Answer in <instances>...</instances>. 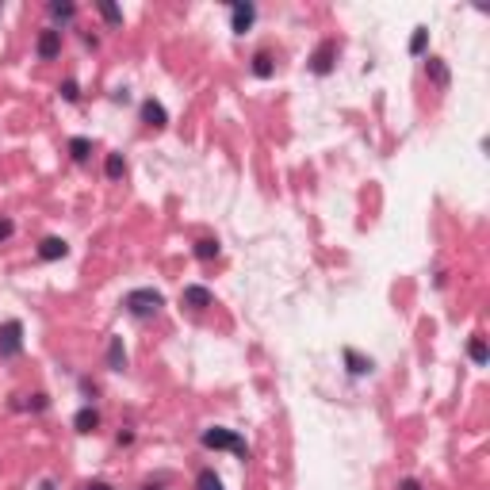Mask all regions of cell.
<instances>
[{
	"label": "cell",
	"instance_id": "ffe728a7",
	"mask_svg": "<svg viewBox=\"0 0 490 490\" xmlns=\"http://www.w3.org/2000/svg\"><path fill=\"white\" fill-rule=\"evenodd\" d=\"M196 490H226V487H223V479H218L211 467H203V471L196 475Z\"/></svg>",
	"mask_w": 490,
	"mask_h": 490
},
{
	"label": "cell",
	"instance_id": "7a4b0ae2",
	"mask_svg": "<svg viewBox=\"0 0 490 490\" xmlns=\"http://www.w3.org/2000/svg\"><path fill=\"white\" fill-rule=\"evenodd\" d=\"M200 444L211 452H234L238 460H249V444L238 437L234 429H223V425H211V429L200 433Z\"/></svg>",
	"mask_w": 490,
	"mask_h": 490
},
{
	"label": "cell",
	"instance_id": "8992f818",
	"mask_svg": "<svg viewBox=\"0 0 490 490\" xmlns=\"http://www.w3.org/2000/svg\"><path fill=\"white\" fill-rule=\"evenodd\" d=\"M35 54H39V62H54V58H58V54H62V27H46V31H39Z\"/></svg>",
	"mask_w": 490,
	"mask_h": 490
},
{
	"label": "cell",
	"instance_id": "52a82bcc",
	"mask_svg": "<svg viewBox=\"0 0 490 490\" xmlns=\"http://www.w3.org/2000/svg\"><path fill=\"white\" fill-rule=\"evenodd\" d=\"M138 115H142V123L150 126V131H161V126H169V111H165V104L161 100H142V108H138Z\"/></svg>",
	"mask_w": 490,
	"mask_h": 490
},
{
	"label": "cell",
	"instance_id": "4dcf8cb0",
	"mask_svg": "<svg viewBox=\"0 0 490 490\" xmlns=\"http://www.w3.org/2000/svg\"><path fill=\"white\" fill-rule=\"evenodd\" d=\"M42 490H54V482H50V479H46V482H42Z\"/></svg>",
	"mask_w": 490,
	"mask_h": 490
},
{
	"label": "cell",
	"instance_id": "ac0fdd59",
	"mask_svg": "<svg viewBox=\"0 0 490 490\" xmlns=\"http://www.w3.org/2000/svg\"><path fill=\"white\" fill-rule=\"evenodd\" d=\"M46 12H50L54 23H69V19L77 16V4H69V0H50V8Z\"/></svg>",
	"mask_w": 490,
	"mask_h": 490
},
{
	"label": "cell",
	"instance_id": "d6986e66",
	"mask_svg": "<svg viewBox=\"0 0 490 490\" xmlns=\"http://www.w3.org/2000/svg\"><path fill=\"white\" fill-rule=\"evenodd\" d=\"M88 153H92V142L88 138H69V158H73L77 165H84V161H88Z\"/></svg>",
	"mask_w": 490,
	"mask_h": 490
},
{
	"label": "cell",
	"instance_id": "9a60e30c",
	"mask_svg": "<svg viewBox=\"0 0 490 490\" xmlns=\"http://www.w3.org/2000/svg\"><path fill=\"white\" fill-rule=\"evenodd\" d=\"M253 77H261V81H268V77H272L276 73V62H272V54H268V50H257V54H253Z\"/></svg>",
	"mask_w": 490,
	"mask_h": 490
},
{
	"label": "cell",
	"instance_id": "2e32d148",
	"mask_svg": "<svg viewBox=\"0 0 490 490\" xmlns=\"http://www.w3.org/2000/svg\"><path fill=\"white\" fill-rule=\"evenodd\" d=\"M467 357H471V364H479V368H487L490 364V349H487V341L475 333L471 341H467Z\"/></svg>",
	"mask_w": 490,
	"mask_h": 490
},
{
	"label": "cell",
	"instance_id": "83f0119b",
	"mask_svg": "<svg viewBox=\"0 0 490 490\" xmlns=\"http://www.w3.org/2000/svg\"><path fill=\"white\" fill-rule=\"evenodd\" d=\"M111 100H115V104H126V100H131V92H126V88H115V92H111Z\"/></svg>",
	"mask_w": 490,
	"mask_h": 490
},
{
	"label": "cell",
	"instance_id": "8fae6325",
	"mask_svg": "<svg viewBox=\"0 0 490 490\" xmlns=\"http://www.w3.org/2000/svg\"><path fill=\"white\" fill-rule=\"evenodd\" d=\"M73 429L77 433H96V429H100V410H96V406H81L73 414Z\"/></svg>",
	"mask_w": 490,
	"mask_h": 490
},
{
	"label": "cell",
	"instance_id": "5bb4252c",
	"mask_svg": "<svg viewBox=\"0 0 490 490\" xmlns=\"http://www.w3.org/2000/svg\"><path fill=\"white\" fill-rule=\"evenodd\" d=\"M108 368H111V372H126V349H123V337H111V341H108Z\"/></svg>",
	"mask_w": 490,
	"mask_h": 490
},
{
	"label": "cell",
	"instance_id": "f546056e",
	"mask_svg": "<svg viewBox=\"0 0 490 490\" xmlns=\"http://www.w3.org/2000/svg\"><path fill=\"white\" fill-rule=\"evenodd\" d=\"M138 490H165V487H161V482H142Z\"/></svg>",
	"mask_w": 490,
	"mask_h": 490
},
{
	"label": "cell",
	"instance_id": "30bf717a",
	"mask_svg": "<svg viewBox=\"0 0 490 490\" xmlns=\"http://www.w3.org/2000/svg\"><path fill=\"white\" fill-rule=\"evenodd\" d=\"M62 257H69L66 238H42L39 241V261H62Z\"/></svg>",
	"mask_w": 490,
	"mask_h": 490
},
{
	"label": "cell",
	"instance_id": "4fadbf2b",
	"mask_svg": "<svg viewBox=\"0 0 490 490\" xmlns=\"http://www.w3.org/2000/svg\"><path fill=\"white\" fill-rule=\"evenodd\" d=\"M191 253H196V261H203V265H211V261L223 253V245H218V238H200L196 245H191Z\"/></svg>",
	"mask_w": 490,
	"mask_h": 490
},
{
	"label": "cell",
	"instance_id": "6da1fadb",
	"mask_svg": "<svg viewBox=\"0 0 490 490\" xmlns=\"http://www.w3.org/2000/svg\"><path fill=\"white\" fill-rule=\"evenodd\" d=\"M161 307H165V295H161L158 288H134L123 295V310L131 318H138V322H146V318H158Z\"/></svg>",
	"mask_w": 490,
	"mask_h": 490
},
{
	"label": "cell",
	"instance_id": "3957f363",
	"mask_svg": "<svg viewBox=\"0 0 490 490\" xmlns=\"http://www.w3.org/2000/svg\"><path fill=\"white\" fill-rule=\"evenodd\" d=\"M23 352V322L19 318H8L0 326V360H12Z\"/></svg>",
	"mask_w": 490,
	"mask_h": 490
},
{
	"label": "cell",
	"instance_id": "7402d4cb",
	"mask_svg": "<svg viewBox=\"0 0 490 490\" xmlns=\"http://www.w3.org/2000/svg\"><path fill=\"white\" fill-rule=\"evenodd\" d=\"M425 46H429V27H414V39H410V54H425Z\"/></svg>",
	"mask_w": 490,
	"mask_h": 490
},
{
	"label": "cell",
	"instance_id": "44dd1931",
	"mask_svg": "<svg viewBox=\"0 0 490 490\" xmlns=\"http://www.w3.org/2000/svg\"><path fill=\"white\" fill-rule=\"evenodd\" d=\"M58 96H62L66 104H77V100H81V84H77L73 77H69V81H62V84H58Z\"/></svg>",
	"mask_w": 490,
	"mask_h": 490
},
{
	"label": "cell",
	"instance_id": "484cf974",
	"mask_svg": "<svg viewBox=\"0 0 490 490\" xmlns=\"http://www.w3.org/2000/svg\"><path fill=\"white\" fill-rule=\"evenodd\" d=\"M81 490H115V487H111L108 479H92V482H84Z\"/></svg>",
	"mask_w": 490,
	"mask_h": 490
},
{
	"label": "cell",
	"instance_id": "e0dca14e",
	"mask_svg": "<svg viewBox=\"0 0 490 490\" xmlns=\"http://www.w3.org/2000/svg\"><path fill=\"white\" fill-rule=\"evenodd\" d=\"M104 176H108V180H123L126 176V158L123 153H108V161H104Z\"/></svg>",
	"mask_w": 490,
	"mask_h": 490
},
{
	"label": "cell",
	"instance_id": "d4e9b609",
	"mask_svg": "<svg viewBox=\"0 0 490 490\" xmlns=\"http://www.w3.org/2000/svg\"><path fill=\"white\" fill-rule=\"evenodd\" d=\"M46 406H50V399H46V395H31V402H27V410H39V414Z\"/></svg>",
	"mask_w": 490,
	"mask_h": 490
},
{
	"label": "cell",
	"instance_id": "4316f807",
	"mask_svg": "<svg viewBox=\"0 0 490 490\" xmlns=\"http://www.w3.org/2000/svg\"><path fill=\"white\" fill-rule=\"evenodd\" d=\"M81 390H84V395H88V399H96V390H100V387H96V383H92V379H81Z\"/></svg>",
	"mask_w": 490,
	"mask_h": 490
},
{
	"label": "cell",
	"instance_id": "cb8c5ba5",
	"mask_svg": "<svg viewBox=\"0 0 490 490\" xmlns=\"http://www.w3.org/2000/svg\"><path fill=\"white\" fill-rule=\"evenodd\" d=\"M12 234H16V223H12V218H4V215H0V241H8Z\"/></svg>",
	"mask_w": 490,
	"mask_h": 490
},
{
	"label": "cell",
	"instance_id": "f1b7e54d",
	"mask_svg": "<svg viewBox=\"0 0 490 490\" xmlns=\"http://www.w3.org/2000/svg\"><path fill=\"white\" fill-rule=\"evenodd\" d=\"M399 490H422V482H417V479H402Z\"/></svg>",
	"mask_w": 490,
	"mask_h": 490
},
{
	"label": "cell",
	"instance_id": "7c38bea8",
	"mask_svg": "<svg viewBox=\"0 0 490 490\" xmlns=\"http://www.w3.org/2000/svg\"><path fill=\"white\" fill-rule=\"evenodd\" d=\"M341 357H345V368H349V375H372V357H360L357 349H345L341 352Z\"/></svg>",
	"mask_w": 490,
	"mask_h": 490
},
{
	"label": "cell",
	"instance_id": "ba28073f",
	"mask_svg": "<svg viewBox=\"0 0 490 490\" xmlns=\"http://www.w3.org/2000/svg\"><path fill=\"white\" fill-rule=\"evenodd\" d=\"M180 303L188 310H207L211 303H215V295H211V288H203V283H188V288L180 291Z\"/></svg>",
	"mask_w": 490,
	"mask_h": 490
},
{
	"label": "cell",
	"instance_id": "9c48e42d",
	"mask_svg": "<svg viewBox=\"0 0 490 490\" xmlns=\"http://www.w3.org/2000/svg\"><path fill=\"white\" fill-rule=\"evenodd\" d=\"M425 77H429L440 92H449V84H452V73H449V66H444V58H429V62H425Z\"/></svg>",
	"mask_w": 490,
	"mask_h": 490
},
{
	"label": "cell",
	"instance_id": "5b68a950",
	"mask_svg": "<svg viewBox=\"0 0 490 490\" xmlns=\"http://www.w3.org/2000/svg\"><path fill=\"white\" fill-rule=\"evenodd\" d=\"M253 19H257V4H249V0H234L230 4V31L234 35H245L253 27Z\"/></svg>",
	"mask_w": 490,
	"mask_h": 490
},
{
	"label": "cell",
	"instance_id": "277c9868",
	"mask_svg": "<svg viewBox=\"0 0 490 490\" xmlns=\"http://www.w3.org/2000/svg\"><path fill=\"white\" fill-rule=\"evenodd\" d=\"M333 66H337V42L326 39V42H318V50L310 54V73H314V77H330Z\"/></svg>",
	"mask_w": 490,
	"mask_h": 490
},
{
	"label": "cell",
	"instance_id": "603a6c76",
	"mask_svg": "<svg viewBox=\"0 0 490 490\" xmlns=\"http://www.w3.org/2000/svg\"><path fill=\"white\" fill-rule=\"evenodd\" d=\"M96 8H100V16H104V19H108V27H119V23H123V12H119L115 4H111V0H100Z\"/></svg>",
	"mask_w": 490,
	"mask_h": 490
}]
</instances>
